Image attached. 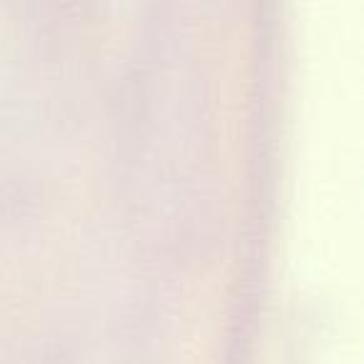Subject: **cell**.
Here are the masks:
<instances>
[]
</instances>
